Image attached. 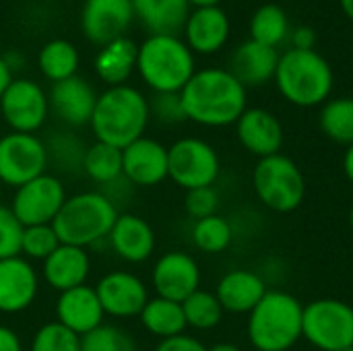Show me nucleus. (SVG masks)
I'll return each instance as SVG.
<instances>
[{"label": "nucleus", "instance_id": "f257e3e1", "mask_svg": "<svg viewBox=\"0 0 353 351\" xmlns=\"http://www.w3.org/2000/svg\"><path fill=\"white\" fill-rule=\"evenodd\" d=\"M186 120L223 128L238 122L248 108L246 87L228 68H201L180 91Z\"/></svg>", "mask_w": 353, "mask_h": 351}, {"label": "nucleus", "instance_id": "f03ea898", "mask_svg": "<svg viewBox=\"0 0 353 351\" xmlns=\"http://www.w3.org/2000/svg\"><path fill=\"white\" fill-rule=\"evenodd\" d=\"M149 120L151 112L145 93L132 85H116L97 95L89 126L99 143L124 149L145 137Z\"/></svg>", "mask_w": 353, "mask_h": 351}, {"label": "nucleus", "instance_id": "7ed1b4c3", "mask_svg": "<svg viewBox=\"0 0 353 351\" xmlns=\"http://www.w3.org/2000/svg\"><path fill=\"white\" fill-rule=\"evenodd\" d=\"M273 81L281 97L292 106L316 108L329 101L335 74L327 58L316 50L290 48L279 54Z\"/></svg>", "mask_w": 353, "mask_h": 351}, {"label": "nucleus", "instance_id": "20e7f679", "mask_svg": "<svg viewBox=\"0 0 353 351\" xmlns=\"http://www.w3.org/2000/svg\"><path fill=\"white\" fill-rule=\"evenodd\" d=\"M137 72L153 93H180L196 72V62L178 35L151 33L139 43Z\"/></svg>", "mask_w": 353, "mask_h": 351}, {"label": "nucleus", "instance_id": "39448f33", "mask_svg": "<svg viewBox=\"0 0 353 351\" xmlns=\"http://www.w3.org/2000/svg\"><path fill=\"white\" fill-rule=\"evenodd\" d=\"M302 302L283 290H269L252 308L246 335L256 351H290L302 339Z\"/></svg>", "mask_w": 353, "mask_h": 351}, {"label": "nucleus", "instance_id": "423d86ee", "mask_svg": "<svg viewBox=\"0 0 353 351\" xmlns=\"http://www.w3.org/2000/svg\"><path fill=\"white\" fill-rule=\"evenodd\" d=\"M118 215V205L105 192L87 190L68 197L52 225L62 244L89 248L108 240Z\"/></svg>", "mask_w": 353, "mask_h": 351}, {"label": "nucleus", "instance_id": "0eeeda50", "mask_svg": "<svg viewBox=\"0 0 353 351\" xmlns=\"http://www.w3.org/2000/svg\"><path fill=\"white\" fill-rule=\"evenodd\" d=\"M252 188L256 199L273 213H292L306 199L304 172L283 153L256 161L252 172Z\"/></svg>", "mask_w": 353, "mask_h": 351}, {"label": "nucleus", "instance_id": "6e6552de", "mask_svg": "<svg viewBox=\"0 0 353 351\" xmlns=\"http://www.w3.org/2000/svg\"><path fill=\"white\" fill-rule=\"evenodd\" d=\"M302 337L321 351H343L353 345V306L337 298L312 300L304 306Z\"/></svg>", "mask_w": 353, "mask_h": 351}, {"label": "nucleus", "instance_id": "1a4fd4ad", "mask_svg": "<svg viewBox=\"0 0 353 351\" xmlns=\"http://www.w3.org/2000/svg\"><path fill=\"white\" fill-rule=\"evenodd\" d=\"M168 178L184 190L213 186L221 174V159L215 147L199 137L178 139L168 147Z\"/></svg>", "mask_w": 353, "mask_h": 351}, {"label": "nucleus", "instance_id": "9d476101", "mask_svg": "<svg viewBox=\"0 0 353 351\" xmlns=\"http://www.w3.org/2000/svg\"><path fill=\"white\" fill-rule=\"evenodd\" d=\"M50 159L46 143L37 134L8 132L0 137V180L4 186L19 188L46 174Z\"/></svg>", "mask_w": 353, "mask_h": 351}, {"label": "nucleus", "instance_id": "9b49d317", "mask_svg": "<svg viewBox=\"0 0 353 351\" xmlns=\"http://www.w3.org/2000/svg\"><path fill=\"white\" fill-rule=\"evenodd\" d=\"M66 199L68 194L62 180L46 172L35 180L14 188L10 211L23 223V228L48 225L56 219Z\"/></svg>", "mask_w": 353, "mask_h": 351}, {"label": "nucleus", "instance_id": "f8f14e48", "mask_svg": "<svg viewBox=\"0 0 353 351\" xmlns=\"http://www.w3.org/2000/svg\"><path fill=\"white\" fill-rule=\"evenodd\" d=\"M0 112L12 132L35 134L48 120L50 99L31 79H12L0 97Z\"/></svg>", "mask_w": 353, "mask_h": 351}, {"label": "nucleus", "instance_id": "ddd939ff", "mask_svg": "<svg viewBox=\"0 0 353 351\" xmlns=\"http://www.w3.org/2000/svg\"><path fill=\"white\" fill-rule=\"evenodd\" d=\"M151 283L159 298L182 304L190 294L201 290V267L188 252H165L153 265Z\"/></svg>", "mask_w": 353, "mask_h": 351}, {"label": "nucleus", "instance_id": "4468645a", "mask_svg": "<svg viewBox=\"0 0 353 351\" xmlns=\"http://www.w3.org/2000/svg\"><path fill=\"white\" fill-rule=\"evenodd\" d=\"M105 317L132 319L139 317L149 300V290L141 277L130 271H110L95 285Z\"/></svg>", "mask_w": 353, "mask_h": 351}, {"label": "nucleus", "instance_id": "2eb2a0df", "mask_svg": "<svg viewBox=\"0 0 353 351\" xmlns=\"http://www.w3.org/2000/svg\"><path fill=\"white\" fill-rule=\"evenodd\" d=\"M132 19V0H85L81 10V29L91 43L101 48L124 37Z\"/></svg>", "mask_w": 353, "mask_h": 351}, {"label": "nucleus", "instance_id": "dca6fc26", "mask_svg": "<svg viewBox=\"0 0 353 351\" xmlns=\"http://www.w3.org/2000/svg\"><path fill=\"white\" fill-rule=\"evenodd\" d=\"M168 147L155 139L141 137L122 149V176L132 186H157L168 178Z\"/></svg>", "mask_w": 353, "mask_h": 351}, {"label": "nucleus", "instance_id": "f3484780", "mask_svg": "<svg viewBox=\"0 0 353 351\" xmlns=\"http://www.w3.org/2000/svg\"><path fill=\"white\" fill-rule=\"evenodd\" d=\"M39 292V275L31 261L12 257L0 261V312L19 314L27 310Z\"/></svg>", "mask_w": 353, "mask_h": 351}, {"label": "nucleus", "instance_id": "a211bd4d", "mask_svg": "<svg viewBox=\"0 0 353 351\" xmlns=\"http://www.w3.org/2000/svg\"><path fill=\"white\" fill-rule=\"evenodd\" d=\"M236 137L240 145L254 157H271L281 153L283 147V126L279 118L265 108H246L238 118Z\"/></svg>", "mask_w": 353, "mask_h": 351}, {"label": "nucleus", "instance_id": "6ab92c4d", "mask_svg": "<svg viewBox=\"0 0 353 351\" xmlns=\"http://www.w3.org/2000/svg\"><path fill=\"white\" fill-rule=\"evenodd\" d=\"M48 99L50 110L56 114L58 120L68 126H85L91 122L97 103V91L89 81L74 74L66 81L52 83Z\"/></svg>", "mask_w": 353, "mask_h": 351}, {"label": "nucleus", "instance_id": "aec40b11", "mask_svg": "<svg viewBox=\"0 0 353 351\" xmlns=\"http://www.w3.org/2000/svg\"><path fill=\"white\" fill-rule=\"evenodd\" d=\"M105 312L99 304L95 288L79 285L66 292H60L56 300V323L83 337L103 325Z\"/></svg>", "mask_w": 353, "mask_h": 351}, {"label": "nucleus", "instance_id": "412c9836", "mask_svg": "<svg viewBox=\"0 0 353 351\" xmlns=\"http://www.w3.org/2000/svg\"><path fill=\"white\" fill-rule=\"evenodd\" d=\"M230 17L221 6H203L192 8L186 25L182 29L186 46L192 54H215L219 52L230 39Z\"/></svg>", "mask_w": 353, "mask_h": 351}, {"label": "nucleus", "instance_id": "4be33fe9", "mask_svg": "<svg viewBox=\"0 0 353 351\" xmlns=\"http://www.w3.org/2000/svg\"><path fill=\"white\" fill-rule=\"evenodd\" d=\"M108 242L112 250L126 263H145L155 250V232L151 223L139 215L122 213L118 215Z\"/></svg>", "mask_w": 353, "mask_h": 351}, {"label": "nucleus", "instance_id": "5701e85b", "mask_svg": "<svg viewBox=\"0 0 353 351\" xmlns=\"http://www.w3.org/2000/svg\"><path fill=\"white\" fill-rule=\"evenodd\" d=\"M91 273V259L87 248L60 244L43 263L41 277L56 292H66L79 285H85Z\"/></svg>", "mask_w": 353, "mask_h": 351}, {"label": "nucleus", "instance_id": "b1692460", "mask_svg": "<svg viewBox=\"0 0 353 351\" xmlns=\"http://www.w3.org/2000/svg\"><path fill=\"white\" fill-rule=\"evenodd\" d=\"M265 279L250 269H234L228 271L215 290V296L225 312L232 314H250L252 308L267 294Z\"/></svg>", "mask_w": 353, "mask_h": 351}, {"label": "nucleus", "instance_id": "393cba45", "mask_svg": "<svg viewBox=\"0 0 353 351\" xmlns=\"http://www.w3.org/2000/svg\"><path fill=\"white\" fill-rule=\"evenodd\" d=\"M277 62L279 52L275 48L263 46L254 39H246L234 50L228 70L248 89L273 81Z\"/></svg>", "mask_w": 353, "mask_h": 351}, {"label": "nucleus", "instance_id": "a878e982", "mask_svg": "<svg viewBox=\"0 0 353 351\" xmlns=\"http://www.w3.org/2000/svg\"><path fill=\"white\" fill-rule=\"evenodd\" d=\"M134 19L151 33L178 35L192 10L188 0H132Z\"/></svg>", "mask_w": 353, "mask_h": 351}, {"label": "nucleus", "instance_id": "bb28decb", "mask_svg": "<svg viewBox=\"0 0 353 351\" xmlns=\"http://www.w3.org/2000/svg\"><path fill=\"white\" fill-rule=\"evenodd\" d=\"M137 54L139 43L124 35L99 48L93 60V68L105 85H126L130 74L137 70Z\"/></svg>", "mask_w": 353, "mask_h": 351}, {"label": "nucleus", "instance_id": "cd10ccee", "mask_svg": "<svg viewBox=\"0 0 353 351\" xmlns=\"http://www.w3.org/2000/svg\"><path fill=\"white\" fill-rule=\"evenodd\" d=\"M139 321L147 333L159 339H170L182 335L186 331V319L180 302H172L165 298H149L145 308L139 314Z\"/></svg>", "mask_w": 353, "mask_h": 351}, {"label": "nucleus", "instance_id": "c85d7f7f", "mask_svg": "<svg viewBox=\"0 0 353 351\" xmlns=\"http://www.w3.org/2000/svg\"><path fill=\"white\" fill-rule=\"evenodd\" d=\"M248 31H250V39L277 50L285 39H290V33H292L290 17L285 8L279 4H273V2L263 4L252 12Z\"/></svg>", "mask_w": 353, "mask_h": 351}, {"label": "nucleus", "instance_id": "c756f323", "mask_svg": "<svg viewBox=\"0 0 353 351\" xmlns=\"http://www.w3.org/2000/svg\"><path fill=\"white\" fill-rule=\"evenodd\" d=\"M37 66L48 81H66L79 70V50L68 39H50L37 54Z\"/></svg>", "mask_w": 353, "mask_h": 351}, {"label": "nucleus", "instance_id": "7c9ffc66", "mask_svg": "<svg viewBox=\"0 0 353 351\" xmlns=\"http://www.w3.org/2000/svg\"><path fill=\"white\" fill-rule=\"evenodd\" d=\"M83 172L89 180L103 186L122 180V149L95 141L85 149Z\"/></svg>", "mask_w": 353, "mask_h": 351}, {"label": "nucleus", "instance_id": "2f4dec72", "mask_svg": "<svg viewBox=\"0 0 353 351\" xmlns=\"http://www.w3.org/2000/svg\"><path fill=\"white\" fill-rule=\"evenodd\" d=\"M321 130L333 143L353 145V97H335L323 103L319 114Z\"/></svg>", "mask_w": 353, "mask_h": 351}, {"label": "nucleus", "instance_id": "473e14b6", "mask_svg": "<svg viewBox=\"0 0 353 351\" xmlns=\"http://www.w3.org/2000/svg\"><path fill=\"white\" fill-rule=\"evenodd\" d=\"M186 327L196 329V331H211L215 329L221 321L225 310L221 308L217 296L213 292L196 290L182 302Z\"/></svg>", "mask_w": 353, "mask_h": 351}, {"label": "nucleus", "instance_id": "72a5a7b5", "mask_svg": "<svg viewBox=\"0 0 353 351\" xmlns=\"http://www.w3.org/2000/svg\"><path fill=\"white\" fill-rule=\"evenodd\" d=\"M192 244L207 254H219L230 248L234 240V230L232 223L221 217V215H211L205 219L194 221L192 232H190Z\"/></svg>", "mask_w": 353, "mask_h": 351}, {"label": "nucleus", "instance_id": "f704fd0d", "mask_svg": "<svg viewBox=\"0 0 353 351\" xmlns=\"http://www.w3.org/2000/svg\"><path fill=\"white\" fill-rule=\"evenodd\" d=\"M60 238L54 230L52 223L48 225H29L23 230V240H21V257L27 261H46L58 246Z\"/></svg>", "mask_w": 353, "mask_h": 351}, {"label": "nucleus", "instance_id": "c9c22d12", "mask_svg": "<svg viewBox=\"0 0 353 351\" xmlns=\"http://www.w3.org/2000/svg\"><path fill=\"white\" fill-rule=\"evenodd\" d=\"M81 351H137V343L124 329L103 323L81 337Z\"/></svg>", "mask_w": 353, "mask_h": 351}, {"label": "nucleus", "instance_id": "e433bc0d", "mask_svg": "<svg viewBox=\"0 0 353 351\" xmlns=\"http://www.w3.org/2000/svg\"><path fill=\"white\" fill-rule=\"evenodd\" d=\"M46 149H48V159L54 161L60 170L64 172L83 170V157H85L87 147H83L81 141L74 139L72 134L56 132L50 139V143H46Z\"/></svg>", "mask_w": 353, "mask_h": 351}, {"label": "nucleus", "instance_id": "4c0bfd02", "mask_svg": "<svg viewBox=\"0 0 353 351\" xmlns=\"http://www.w3.org/2000/svg\"><path fill=\"white\" fill-rule=\"evenodd\" d=\"M29 351H81V337L60 323H46L31 339Z\"/></svg>", "mask_w": 353, "mask_h": 351}, {"label": "nucleus", "instance_id": "58836bf2", "mask_svg": "<svg viewBox=\"0 0 353 351\" xmlns=\"http://www.w3.org/2000/svg\"><path fill=\"white\" fill-rule=\"evenodd\" d=\"M23 223L14 217L10 207L0 205V261L21 257Z\"/></svg>", "mask_w": 353, "mask_h": 351}, {"label": "nucleus", "instance_id": "ea45409f", "mask_svg": "<svg viewBox=\"0 0 353 351\" xmlns=\"http://www.w3.org/2000/svg\"><path fill=\"white\" fill-rule=\"evenodd\" d=\"M184 209H186V213L194 221L205 219V217H211V215H217V209H219V192L213 186L186 190Z\"/></svg>", "mask_w": 353, "mask_h": 351}, {"label": "nucleus", "instance_id": "a19ab883", "mask_svg": "<svg viewBox=\"0 0 353 351\" xmlns=\"http://www.w3.org/2000/svg\"><path fill=\"white\" fill-rule=\"evenodd\" d=\"M149 112L151 118L163 124H180L186 120L180 93H153L149 99Z\"/></svg>", "mask_w": 353, "mask_h": 351}, {"label": "nucleus", "instance_id": "79ce46f5", "mask_svg": "<svg viewBox=\"0 0 353 351\" xmlns=\"http://www.w3.org/2000/svg\"><path fill=\"white\" fill-rule=\"evenodd\" d=\"M155 351H207V348L196 337L182 333V335H176L170 339H161Z\"/></svg>", "mask_w": 353, "mask_h": 351}, {"label": "nucleus", "instance_id": "37998d69", "mask_svg": "<svg viewBox=\"0 0 353 351\" xmlns=\"http://www.w3.org/2000/svg\"><path fill=\"white\" fill-rule=\"evenodd\" d=\"M290 39H292V48H296V50H314L316 31L312 27H308V25L294 27L292 33H290Z\"/></svg>", "mask_w": 353, "mask_h": 351}, {"label": "nucleus", "instance_id": "c03bdc74", "mask_svg": "<svg viewBox=\"0 0 353 351\" xmlns=\"http://www.w3.org/2000/svg\"><path fill=\"white\" fill-rule=\"evenodd\" d=\"M0 351H23V343L19 335L10 329L0 325Z\"/></svg>", "mask_w": 353, "mask_h": 351}, {"label": "nucleus", "instance_id": "a18cd8bd", "mask_svg": "<svg viewBox=\"0 0 353 351\" xmlns=\"http://www.w3.org/2000/svg\"><path fill=\"white\" fill-rule=\"evenodd\" d=\"M12 81V68L8 66V62L4 60V56H0V97L6 91V87Z\"/></svg>", "mask_w": 353, "mask_h": 351}, {"label": "nucleus", "instance_id": "49530a36", "mask_svg": "<svg viewBox=\"0 0 353 351\" xmlns=\"http://www.w3.org/2000/svg\"><path fill=\"white\" fill-rule=\"evenodd\" d=\"M343 174H345V178L353 184V145H350L345 149V155H343Z\"/></svg>", "mask_w": 353, "mask_h": 351}, {"label": "nucleus", "instance_id": "de8ad7c7", "mask_svg": "<svg viewBox=\"0 0 353 351\" xmlns=\"http://www.w3.org/2000/svg\"><path fill=\"white\" fill-rule=\"evenodd\" d=\"M207 351H242L236 343H228V341H221V343H215L211 348H207Z\"/></svg>", "mask_w": 353, "mask_h": 351}, {"label": "nucleus", "instance_id": "09e8293b", "mask_svg": "<svg viewBox=\"0 0 353 351\" xmlns=\"http://www.w3.org/2000/svg\"><path fill=\"white\" fill-rule=\"evenodd\" d=\"M219 2H221V0H188V4H190V6H194V8H203V6H219Z\"/></svg>", "mask_w": 353, "mask_h": 351}, {"label": "nucleus", "instance_id": "8fccbe9b", "mask_svg": "<svg viewBox=\"0 0 353 351\" xmlns=\"http://www.w3.org/2000/svg\"><path fill=\"white\" fill-rule=\"evenodd\" d=\"M339 4H341V10L353 21V0H339Z\"/></svg>", "mask_w": 353, "mask_h": 351}, {"label": "nucleus", "instance_id": "3c124183", "mask_svg": "<svg viewBox=\"0 0 353 351\" xmlns=\"http://www.w3.org/2000/svg\"><path fill=\"white\" fill-rule=\"evenodd\" d=\"M350 225H352V230H353V205H352V209H350Z\"/></svg>", "mask_w": 353, "mask_h": 351}, {"label": "nucleus", "instance_id": "603ef678", "mask_svg": "<svg viewBox=\"0 0 353 351\" xmlns=\"http://www.w3.org/2000/svg\"><path fill=\"white\" fill-rule=\"evenodd\" d=\"M2 190H4V184H2V180H0V201H2ZM2 205V203H0Z\"/></svg>", "mask_w": 353, "mask_h": 351}, {"label": "nucleus", "instance_id": "864d4df0", "mask_svg": "<svg viewBox=\"0 0 353 351\" xmlns=\"http://www.w3.org/2000/svg\"><path fill=\"white\" fill-rule=\"evenodd\" d=\"M343 351H353V345H350V348H345V350Z\"/></svg>", "mask_w": 353, "mask_h": 351}]
</instances>
